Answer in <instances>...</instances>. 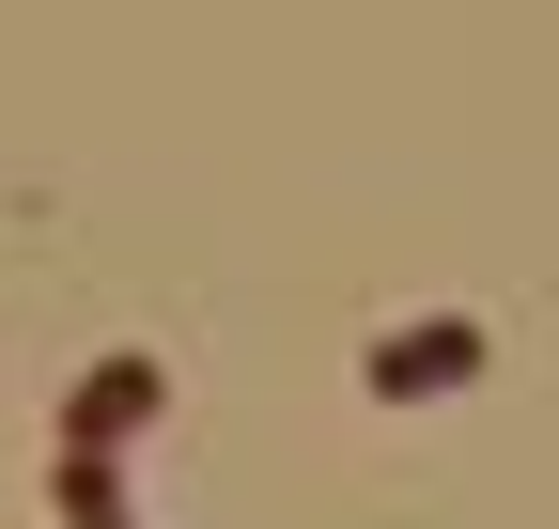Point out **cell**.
<instances>
[{"label": "cell", "instance_id": "obj_1", "mask_svg": "<svg viewBox=\"0 0 559 529\" xmlns=\"http://www.w3.org/2000/svg\"><path fill=\"white\" fill-rule=\"evenodd\" d=\"M481 358H498V343H481L466 311H419V327H373L358 389H373V405H451V389H481Z\"/></svg>", "mask_w": 559, "mask_h": 529}, {"label": "cell", "instance_id": "obj_2", "mask_svg": "<svg viewBox=\"0 0 559 529\" xmlns=\"http://www.w3.org/2000/svg\"><path fill=\"white\" fill-rule=\"evenodd\" d=\"M156 421H171V358H94L79 389H62V436H79V451H124Z\"/></svg>", "mask_w": 559, "mask_h": 529}, {"label": "cell", "instance_id": "obj_3", "mask_svg": "<svg viewBox=\"0 0 559 529\" xmlns=\"http://www.w3.org/2000/svg\"><path fill=\"white\" fill-rule=\"evenodd\" d=\"M47 498H62V529H94V514H124V468H109V451H79V436H62Z\"/></svg>", "mask_w": 559, "mask_h": 529}, {"label": "cell", "instance_id": "obj_4", "mask_svg": "<svg viewBox=\"0 0 559 529\" xmlns=\"http://www.w3.org/2000/svg\"><path fill=\"white\" fill-rule=\"evenodd\" d=\"M94 529H124V514H94Z\"/></svg>", "mask_w": 559, "mask_h": 529}]
</instances>
